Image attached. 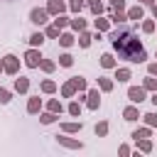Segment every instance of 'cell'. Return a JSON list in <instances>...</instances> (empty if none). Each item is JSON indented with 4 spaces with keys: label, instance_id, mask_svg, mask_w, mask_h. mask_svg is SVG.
I'll use <instances>...</instances> for the list:
<instances>
[{
    "label": "cell",
    "instance_id": "cell-8",
    "mask_svg": "<svg viewBox=\"0 0 157 157\" xmlns=\"http://www.w3.org/2000/svg\"><path fill=\"white\" fill-rule=\"evenodd\" d=\"M86 105H88L91 110H98V108H101V93H98V88L86 91Z\"/></svg>",
    "mask_w": 157,
    "mask_h": 157
},
{
    "label": "cell",
    "instance_id": "cell-22",
    "mask_svg": "<svg viewBox=\"0 0 157 157\" xmlns=\"http://www.w3.org/2000/svg\"><path fill=\"white\" fill-rule=\"evenodd\" d=\"M113 86H115V83H113V78H105V76H101V78H98V88H101L103 93H110V91H113Z\"/></svg>",
    "mask_w": 157,
    "mask_h": 157
},
{
    "label": "cell",
    "instance_id": "cell-2",
    "mask_svg": "<svg viewBox=\"0 0 157 157\" xmlns=\"http://www.w3.org/2000/svg\"><path fill=\"white\" fill-rule=\"evenodd\" d=\"M29 22L37 25V27H44V25L49 22V12H47V7H32V10H29Z\"/></svg>",
    "mask_w": 157,
    "mask_h": 157
},
{
    "label": "cell",
    "instance_id": "cell-33",
    "mask_svg": "<svg viewBox=\"0 0 157 157\" xmlns=\"http://www.w3.org/2000/svg\"><path fill=\"white\" fill-rule=\"evenodd\" d=\"M140 29H142L145 34H152V32L157 29V25H155V20H145V22L140 25Z\"/></svg>",
    "mask_w": 157,
    "mask_h": 157
},
{
    "label": "cell",
    "instance_id": "cell-39",
    "mask_svg": "<svg viewBox=\"0 0 157 157\" xmlns=\"http://www.w3.org/2000/svg\"><path fill=\"white\" fill-rule=\"evenodd\" d=\"M96 135H98V137H105V135H108V123H105V120H101V123L96 125Z\"/></svg>",
    "mask_w": 157,
    "mask_h": 157
},
{
    "label": "cell",
    "instance_id": "cell-38",
    "mask_svg": "<svg viewBox=\"0 0 157 157\" xmlns=\"http://www.w3.org/2000/svg\"><path fill=\"white\" fill-rule=\"evenodd\" d=\"M54 25H56L59 29H66V27H69V17H66V15H56V17H54Z\"/></svg>",
    "mask_w": 157,
    "mask_h": 157
},
{
    "label": "cell",
    "instance_id": "cell-24",
    "mask_svg": "<svg viewBox=\"0 0 157 157\" xmlns=\"http://www.w3.org/2000/svg\"><path fill=\"white\" fill-rule=\"evenodd\" d=\"M123 22H128V15L113 10V12H110V25H123Z\"/></svg>",
    "mask_w": 157,
    "mask_h": 157
},
{
    "label": "cell",
    "instance_id": "cell-9",
    "mask_svg": "<svg viewBox=\"0 0 157 157\" xmlns=\"http://www.w3.org/2000/svg\"><path fill=\"white\" fill-rule=\"evenodd\" d=\"M66 7H69V5H66L64 0H49V2H47V12L54 15V17H56V15H64Z\"/></svg>",
    "mask_w": 157,
    "mask_h": 157
},
{
    "label": "cell",
    "instance_id": "cell-1",
    "mask_svg": "<svg viewBox=\"0 0 157 157\" xmlns=\"http://www.w3.org/2000/svg\"><path fill=\"white\" fill-rule=\"evenodd\" d=\"M108 37H110V44L120 59H125L130 64H145L147 61V52L142 49V42L137 39L135 27H130L128 22L118 25L115 29H108Z\"/></svg>",
    "mask_w": 157,
    "mask_h": 157
},
{
    "label": "cell",
    "instance_id": "cell-17",
    "mask_svg": "<svg viewBox=\"0 0 157 157\" xmlns=\"http://www.w3.org/2000/svg\"><path fill=\"white\" fill-rule=\"evenodd\" d=\"M74 42H76V37H74V34H71V32H64V29H61V34H59V44H61V47H66V49H69V47H71V44H74Z\"/></svg>",
    "mask_w": 157,
    "mask_h": 157
},
{
    "label": "cell",
    "instance_id": "cell-19",
    "mask_svg": "<svg viewBox=\"0 0 157 157\" xmlns=\"http://www.w3.org/2000/svg\"><path fill=\"white\" fill-rule=\"evenodd\" d=\"M132 140H142V137H152V128H137V130H132V135H130Z\"/></svg>",
    "mask_w": 157,
    "mask_h": 157
},
{
    "label": "cell",
    "instance_id": "cell-21",
    "mask_svg": "<svg viewBox=\"0 0 157 157\" xmlns=\"http://www.w3.org/2000/svg\"><path fill=\"white\" fill-rule=\"evenodd\" d=\"M101 66H103V69H115V56L108 54V52L101 54Z\"/></svg>",
    "mask_w": 157,
    "mask_h": 157
},
{
    "label": "cell",
    "instance_id": "cell-35",
    "mask_svg": "<svg viewBox=\"0 0 157 157\" xmlns=\"http://www.w3.org/2000/svg\"><path fill=\"white\" fill-rule=\"evenodd\" d=\"M69 115H74V118L81 115V101H71L69 103Z\"/></svg>",
    "mask_w": 157,
    "mask_h": 157
},
{
    "label": "cell",
    "instance_id": "cell-40",
    "mask_svg": "<svg viewBox=\"0 0 157 157\" xmlns=\"http://www.w3.org/2000/svg\"><path fill=\"white\" fill-rule=\"evenodd\" d=\"M110 10H118V12H125V0H110Z\"/></svg>",
    "mask_w": 157,
    "mask_h": 157
},
{
    "label": "cell",
    "instance_id": "cell-48",
    "mask_svg": "<svg viewBox=\"0 0 157 157\" xmlns=\"http://www.w3.org/2000/svg\"><path fill=\"white\" fill-rule=\"evenodd\" d=\"M83 2H86V5H93V2H98V0H83Z\"/></svg>",
    "mask_w": 157,
    "mask_h": 157
},
{
    "label": "cell",
    "instance_id": "cell-13",
    "mask_svg": "<svg viewBox=\"0 0 157 157\" xmlns=\"http://www.w3.org/2000/svg\"><path fill=\"white\" fill-rule=\"evenodd\" d=\"M93 27H96V32H108L110 29V20H105V17H101V15H96V20H93Z\"/></svg>",
    "mask_w": 157,
    "mask_h": 157
},
{
    "label": "cell",
    "instance_id": "cell-18",
    "mask_svg": "<svg viewBox=\"0 0 157 157\" xmlns=\"http://www.w3.org/2000/svg\"><path fill=\"white\" fill-rule=\"evenodd\" d=\"M91 39H93V37H91V34H88L86 29H81V32H78V39H76V42H78V47H81V49H88V47H91Z\"/></svg>",
    "mask_w": 157,
    "mask_h": 157
},
{
    "label": "cell",
    "instance_id": "cell-36",
    "mask_svg": "<svg viewBox=\"0 0 157 157\" xmlns=\"http://www.w3.org/2000/svg\"><path fill=\"white\" fill-rule=\"evenodd\" d=\"M142 120H145V125H147V128H157V113H145V115H142Z\"/></svg>",
    "mask_w": 157,
    "mask_h": 157
},
{
    "label": "cell",
    "instance_id": "cell-42",
    "mask_svg": "<svg viewBox=\"0 0 157 157\" xmlns=\"http://www.w3.org/2000/svg\"><path fill=\"white\" fill-rule=\"evenodd\" d=\"M88 7H91V12H93V15H103V2H101V0H98V2H93V5H88Z\"/></svg>",
    "mask_w": 157,
    "mask_h": 157
},
{
    "label": "cell",
    "instance_id": "cell-20",
    "mask_svg": "<svg viewBox=\"0 0 157 157\" xmlns=\"http://www.w3.org/2000/svg\"><path fill=\"white\" fill-rule=\"evenodd\" d=\"M44 39H47L44 32H32V34H29V47H42Z\"/></svg>",
    "mask_w": 157,
    "mask_h": 157
},
{
    "label": "cell",
    "instance_id": "cell-7",
    "mask_svg": "<svg viewBox=\"0 0 157 157\" xmlns=\"http://www.w3.org/2000/svg\"><path fill=\"white\" fill-rule=\"evenodd\" d=\"M125 15H128V22H140V20H145V10H142V5L137 2V5H132V7H128L125 10Z\"/></svg>",
    "mask_w": 157,
    "mask_h": 157
},
{
    "label": "cell",
    "instance_id": "cell-47",
    "mask_svg": "<svg viewBox=\"0 0 157 157\" xmlns=\"http://www.w3.org/2000/svg\"><path fill=\"white\" fill-rule=\"evenodd\" d=\"M150 101H152V103L157 105V91H152V98H150Z\"/></svg>",
    "mask_w": 157,
    "mask_h": 157
},
{
    "label": "cell",
    "instance_id": "cell-5",
    "mask_svg": "<svg viewBox=\"0 0 157 157\" xmlns=\"http://www.w3.org/2000/svg\"><path fill=\"white\" fill-rule=\"evenodd\" d=\"M128 98H130V103L140 105V103L147 98V91H145L142 86H130V88H128Z\"/></svg>",
    "mask_w": 157,
    "mask_h": 157
},
{
    "label": "cell",
    "instance_id": "cell-16",
    "mask_svg": "<svg viewBox=\"0 0 157 157\" xmlns=\"http://www.w3.org/2000/svg\"><path fill=\"white\" fill-rule=\"evenodd\" d=\"M135 145H137V150H140L142 155H150V152H152V140H150V137H142V140H135Z\"/></svg>",
    "mask_w": 157,
    "mask_h": 157
},
{
    "label": "cell",
    "instance_id": "cell-29",
    "mask_svg": "<svg viewBox=\"0 0 157 157\" xmlns=\"http://www.w3.org/2000/svg\"><path fill=\"white\" fill-rule=\"evenodd\" d=\"M142 88H145V91H157V76H145Z\"/></svg>",
    "mask_w": 157,
    "mask_h": 157
},
{
    "label": "cell",
    "instance_id": "cell-23",
    "mask_svg": "<svg viewBox=\"0 0 157 157\" xmlns=\"http://www.w3.org/2000/svg\"><path fill=\"white\" fill-rule=\"evenodd\" d=\"M74 93H76V86H74V81L69 78V81L61 86V96H64V98H74Z\"/></svg>",
    "mask_w": 157,
    "mask_h": 157
},
{
    "label": "cell",
    "instance_id": "cell-14",
    "mask_svg": "<svg viewBox=\"0 0 157 157\" xmlns=\"http://www.w3.org/2000/svg\"><path fill=\"white\" fill-rule=\"evenodd\" d=\"M115 78H118V83H128L130 78H132V71L130 69H125V66H115Z\"/></svg>",
    "mask_w": 157,
    "mask_h": 157
},
{
    "label": "cell",
    "instance_id": "cell-34",
    "mask_svg": "<svg viewBox=\"0 0 157 157\" xmlns=\"http://www.w3.org/2000/svg\"><path fill=\"white\" fill-rule=\"evenodd\" d=\"M71 81H74L76 91H86V88H88V83H86V78H83V76H71Z\"/></svg>",
    "mask_w": 157,
    "mask_h": 157
},
{
    "label": "cell",
    "instance_id": "cell-4",
    "mask_svg": "<svg viewBox=\"0 0 157 157\" xmlns=\"http://www.w3.org/2000/svg\"><path fill=\"white\" fill-rule=\"evenodd\" d=\"M39 61H42L39 47H32V49L25 52V66H27V69H39Z\"/></svg>",
    "mask_w": 157,
    "mask_h": 157
},
{
    "label": "cell",
    "instance_id": "cell-3",
    "mask_svg": "<svg viewBox=\"0 0 157 157\" xmlns=\"http://www.w3.org/2000/svg\"><path fill=\"white\" fill-rule=\"evenodd\" d=\"M2 71L10 74V76H17V71H20V59H17L15 54H5V56H2Z\"/></svg>",
    "mask_w": 157,
    "mask_h": 157
},
{
    "label": "cell",
    "instance_id": "cell-43",
    "mask_svg": "<svg viewBox=\"0 0 157 157\" xmlns=\"http://www.w3.org/2000/svg\"><path fill=\"white\" fill-rule=\"evenodd\" d=\"M147 74H150V76H157V61L147 64Z\"/></svg>",
    "mask_w": 157,
    "mask_h": 157
},
{
    "label": "cell",
    "instance_id": "cell-46",
    "mask_svg": "<svg viewBox=\"0 0 157 157\" xmlns=\"http://www.w3.org/2000/svg\"><path fill=\"white\" fill-rule=\"evenodd\" d=\"M150 7H152V17L157 20V2H155V5H150Z\"/></svg>",
    "mask_w": 157,
    "mask_h": 157
},
{
    "label": "cell",
    "instance_id": "cell-28",
    "mask_svg": "<svg viewBox=\"0 0 157 157\" xmlns=\"http://www.w3.org/2000/svg\"><path fill=\"white\" fill-rule=\"evenodd\" d=\"M59 34H61V29H59L56 25H47V29H44V37H49V39H59Z\"/></svg>",
    "mask_w": 157,
    "mask_h": 157
},
{
    "label": "cell",
    "instance_id": "cell-6",
    "mask_svg": "<svg viewBox=\"0 0 157 157\" xmlns=\"http://www.w3.org/2000/svg\"><path fill=\"white\" fill-rule=\"evenodd\" d=\"M56 142L61 147H66V150H83V142L81 140H74V137H66V132L64 135H56Z\"/></svg>",
    "mask_w": 157,
    "mask_h": 157
},
{
    "label": "cell",
    "instance_id": "cell-25",
    "mask_svg": "<svg viewBox=\"0 0 157 157\" xmlns=\"http://www.w3.org/2000/svg\"><path fill=\"white\" fill-rule=\"evenodd\" d=\"M69 27L74 32H81V29H86V20L83 17H74V20H69Z\"/></svg>",
    "mask_w": 157,
    "mask_h": 157
},
{
    "label": "cell",
    "instance_id": "cell-31",
    "mask_svg": "<svg viewBox=\"0 0 157 157\" xmlns=\"http://www.w3.org/2000/svg\"><path fill=\"white\" fill-rule=\"evenodd\" d=\"M47 110H52V113H61V110H64V105H61V101L52 98V101H47Z\"/></svg>",
    "mask_w": 157,
    "mask_h": 157
},
{
    "label": "cell",
    "instance_id": "cell-10",
    "mask_svg": "<svg viewBox=\"0 0 157 157\" xmlns=\"http://www.w3.org/2000/svg\"><path fill=\"white\" fill-rule=\"evenodd\" d=\"M142 115H140V108L132 103V105H128V108H123V120H128V123H135V120H140Z\"/></svg>",
    "mask_w": 157,
    "mask_h": 157
},
{
    "label": "cell",
    "instance_id": "cell-32",
    "mask_svg": "<svg viewBox=\"0 0 157 157\" xmlns=\"http://www.w3.org/2000/svg\"><path fill=\"white\" fill-rule=\"evenodd\" d=\"M54 120H56V113H52V110H47V113L39 115V123H42V125H52Z\"/></svg>",
    "mask_w": 157,
    "mask_h": 157
},
{
    "label": "cell",
    "instance_id": "cell-37",
    "mask_svg": "<svg viewBox=\"0 0 157 157\" xmlns=\"http://www.w3.org/2000/svg\"><path fill=\"white\" fill-rule=\"evenodd\" d=\"M66 5H69V10H71V12H76V15H78V12L83 10V5H86V2H83V0H69Z\"/></svg>",
    "mask_w": 157,
    "mask_h": 157
},
{
    "label": "cell",
    "instance_id": "cell-41",
    "mask_svg": "<svg viewBox=\"0 0 157 157\" xmlns=\"http://www.w3.org/2000/svg\"><path fill=\"white\" fill-rule=\"evenodd\" d=\"M10 101H12V93H10L7 88L0 86V103H10Z\"/></svg>",
    "mask_w": 157,
    "mask_h": 157
},
{
    "label": "cell",
    "instance_id": "cell-27",
    "mask_svg": "<svg viewBox=\"0 0 157 157\" xmlns=\"http://www.w3.org/2000/svg\"><path fill=\"white\" fill-rule=\"evenodd\" d=\"M39 91H42V93H54V91H56V81L44 78V81H42V86H39Z\"/></svg>",
    "mask_w": 157,
    "mask_h": 157
},
{
    "label": "cell",
    "instance_id": "cell-49",
    "mask_svg": "<svg viewBox=\"0 0 157 157\" xmlns=\"http://www.w3.org/2000/svg\"><path fill=\"white\" fill-rule=\"evenodd\" d=\"M0 71H2V59H0Z\"/></svg>",
    "mask_w": 157,
    "mask_h": 157
},
{
    "label": "cell",
    "instance_id": "cell-15",
    "mask_svg": "<svg viewBox=\"0 0 157 157\" xmlns=\"http://www.w3.org/2000/svg\"><path fill=\"white\" fill-rule=\"evenodd\" d=\"M15 91H17V93H27V91H29V78H27V76L15 78Z\"/></svg>",
    "mask_w": 157,
    "mask_h": 157
},
{
    "label": "cell",
    "instance_id": "cell-30",
    "mask_svg": "<svg viewBox=\"0 0 157 157\" xmlns=\"http://www.w3.org/2000/svg\"><path fill=\"white\" fill-rule=\"evenodd\" d=\"M59 66H64V69H69V66H74V56H71L69 52H64V54L59 56Z\"/></svg>",
    "mask_w": 157,
    "mask_h": 157
},
{
    "label": "cell",
    "instance_id": "cell-44",
    "mask_svg": "<svg viewBox=\"0 0 157 157\" xmlns=\"http://www.w3.org/2000/svg\"><path fill=\"white\" fill-rule=\"evenodd\" d=\"M118 152H120L123 157H128V155H130V147H128V145H120V150H118Z\"/></svg>",
    "mask_w": 157,
    "mask_h": 157
},
{
    "label": "cell",
    "instance_id": "cell-12",
    "mask_svg": "<svg viewBox=\"0 0 157 157\" xmlns=\"http://www.w3.org/2000/svg\"><path fill=\"white\" fill-rule=\"evenodd\" d=\"M42 110V98L39 96H29V101H27V113L29 115H37Z\"/></svg>",
    "mask_w": 157,
    "mask_h": 157
},
{
    "label": "cell",
    "instance_id": "cell-45",
    "mask_svg": "<svg viewBox=\"0 0 157 157\" xmlns=\"http://www.w3.org/2000/svg\"><path fill=\"white\" fill-rule=\"evenodd\" d=\"M140 5H155V0H137Z\"/></svg>",
    "mask_w": 157,
    "mask_h": 157
},
{
    "label": "cell",
    "instance_id": "cell-50",
    "mask_svg": "<svg viewBox=\"0 0 157 157\" xmlns=\"http://www.w3.org/2000/svg\"><path fill=\"white\" fill-rule=\"evenodd\" d=\"M155 59H157V54H155Z\"/></svg>",
    "mask_w": 157,
    "mask_h": 157
},
{
    "label": "cell",
    "instance_id": "cell-26",
    "mask_svg": "<svg viewBox=\"0 0 157 157\" xmlns=\"http://www.w3.org/2000/svg\"><path fill=\"white\" fill-rule=\"evenodd\" d=\"M39 69H42L44 74H52V71L56 69V61H52V59H44V56H42V61H39Z\"/></svg>",
    "mask_w": 157,
    "mask_h": 157
},
{
    "label": "cell",
    "instance_id": "cell-11",
    "mask_svg": "<svg viewBox=\"0 0 157 157\" xmlns=\"http://www.w3.org/2000/svg\"><path fill=\"white\" fill-rule=\"evenodd\" d=\"M81 130H83V123H81V120L61 123V132H66V135H74V132H81Z\"/></svg>",
    "mask_w": 157,
    "mask_h": 157
}]
</instances>
